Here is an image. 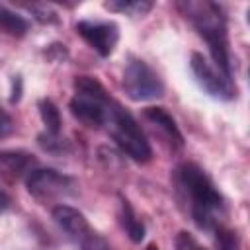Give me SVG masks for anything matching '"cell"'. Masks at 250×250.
Here are the masks:
<instances>
[{"mask_svg":"<svg viewBox=\"0 0 250 250\" xmlns=\"http://www.w3.org/2000/svg\"><path fill=\"white\" fill-rule=\"evenodd\" d=\"M174 244H176V250H205V248H203L189 232H186V230H180V232L176 234Z\"/></svg>","mask_w":250,"mask_h":250,"instance_id":"obj_17","label":"cell"},{"mask_svg":"<svg viewBox=\"0 0 250 250\" xmlns=\"http://www.w3.org/2000/svg\"><path fill=\"white\" fill-rule=\"evenodd\" d=\"M53 221L66 234V238H70L76 244H82L94 232L90 223L86 221V217L78 209H74L70 205H64V203L53 207Z\"/></svg>","mask_w":250,"mask_h":250,"instance_id":"obj_9","label":"cell"},{"mask_svg":"<svg viewBox=\"0 0 250 250\" xmlns=\"http://www.w3.org/2000/svg\"><path fill=\"white\" fill-rule=\"evenodd\" d=\"M45 55H47L51 61H57V62H62V61L68 59V51H66V47L61 45V43H53V45H49L47 51H45Z\"/></svg>","mask_w":250,"mask_h":250,"instance_id":"obj_20","label":"cell"},{"mask_svg":"<svg viewBox=\"0 0 250 250\" xmlns=\"http://www.w3.org/2000/svg\"><path fill=\"white\" fill-rule=\"evenodd\" d=\"M104 6L111 12H121L131 18H143L152 10V2L148 0H109Z\"/></svg>","mask_w":250,"mask_h":250,"instance_id":"obj_14","label":"cell"},{"mask_svg":"<svg viewBox=\"0 0 250 250\" xmlns=\"http://www.w3.org/2000/svg\"><path fill=\"white\" fill-rule=\"evenodd\" d=\"M123 90L133 102H150L164 96V84L156 70L143 59L131 57L123 70Z\"/></svg>","mask_w":250,"mask_h":250,"instance_id":"obj_5","label":"cell"},{"mask_svg":"<svg viewBox=\"0 0 250 250\" xmlns=\"http://www.w3.org/2000/svg\"><path fill=\"white\" fill-rule=\"evenodd\" d=\"M109 100L111 96L105 92V88L98 78L94 76L74 78V96L70 100V111L86 127H92V129L102 127Z\"/></svg>","mask_w":250,"mask_h":250,"instance_id":"obj_4","label":"cell"},{"mask_svg":"<svg viewBox=\"0 0 250 250\" xmlns=\"http://www.w3.org/2000/svg\"><path fill=\"white\" fill-rule=\"evenodd\" d=\"M213 232H215L217 250H240V238H238L236 230H232L225 225H219L213 229Z\"/></svg>","mask_w":250,"mask_h":250,"instance_id":"obj_16","label":"cell"},{"mask_svg":"<svg viewBox=\"0 0 250 250\" xmlns=\"http://www.w3.org/2000/svg\"><path fill=\"white\" fill-rule=\"evenodd\" d=\"M189 68L197 80V84L213 98L217 100H232L236 94L232 80H229L217 66H213L201 53L193 51L191 53V61H189Z\"/></svg>","mask_w":250,"mask_h":250,"instance_id":"obj_7","label":"cell"},{"mask_svg":"<svg viewBox=\"0 0 250 250\" xmlns=\"http://www.w3.org/2000/svg\"><path fill=\"white\" fill-rule=\"evenodd\" d=\"M143 117L152 125L156 127L164 137L166 141L176 146V148H182L184 146V135L176 123V119L164 109V107H158V105H150V107H145L143 109Z\"/></svg>","mask_w":250,"mask_h":250,"instance_id":"obj_11","label":"cell"},{"mask_svg":"<svg viewBox=\"0 0 250 250\" xmlns=\"http://www.w3.org/2000/svg\"><path fill=\"white\" fill-rule=\"evenodd\" d=\"M76 33L100 55L109 57L119 41V27L115 21H98V20H80L76 23Z\"/></svg>","mask_w":250,"mask_h":250,"instance_id":"obj_8","label":"cell"},{"mask_svg":"<svg viewBox=\"0 0 250 250\" xmlns=\"http://www.w3.org/2000/svg\"><path fill=\"white\" fill-rule=\"evenodd\" d=\"M12 207V197L0 188V213H4V211H8Z\"/></svg>","mask_w":250,"mask_h":250,"instance_id":"obj_22","label":"cell"},{"mask_svg":"<svg viewBox=\"0 0 250 250\" xmlns=\"http://www.w3.org/2000/svg\"><path fill=\"white\" fill-rule=\"evenodd\" d=\"M146 250H158V246H156V244H148Z\"/></svg>","mask_w":250,"mask_h":250,"instance_id":"obj_23","label":"cell"},{"mask_svg":"<svg viewBox=\"0 0 250 250\" xmlns=\"http://www.w3.org/2000/svg\"><path fill=\"white\" fill-rule=\"evenodd\" d=\"M178 10L193 23L197 33L207 41L215 66L232 80V61L229 49L227 18L219 4L209 0H182L176 4Z\"/></svg>","mask_w":250,"mask_h":250,"instance_id":"obj_2","label":"cell"},{"mask_svg":"<svg viewBox=\"0 0 250 250\" xmlns=\"http://www.w3.org/2000/svg\"><path fill=\"white\" fill-rule=\"evenodd\" d=\"M37 168V160L27 150H0V178L16 182Z\"/></svg>","mask_w":250,"mask_h":250,"instance_id":"obj_10","label":"cell"},{"mask_svg":"<svg viewBox=\"0 0 250 250\" xmlns=\"http://www.w3.org/2000/svg\"><path fill=\"white\" fill-rule=\"evenodd\" d=\"M14 123H12V117L0 107V137H6L10 131H12Z\"/></svg>","mask_w":250,"mask_h":250,"instance_id":"obj_21","label":"cell"},{"mask_svg":"<svg viewBox=\"0 0 250 250\" xmlns=\"http://www.w3.org/2000/svg\"><path fill=\"white\" fill-rule=\"evenodd\" d=\"M172 182L180 203L188 209L191 221L205 230L223 225L227 215L225 197L215 188L213 180L195 162H182L172 172Z\"/></svg>","mask_w":250,"mask_h":250,"instance_id":"obj_1","label":"cell"},{"mask_svg":"<svg viewBox=\"0 0 250 250\" xmlns=\"http://www.w3.org/2000/svg\"><path fill=\"white\" fill-rule=\"evenodd\" d=\"M39 115H41V121H43V125H45V133H49V135H53V137H59V133H61V111H59V107L55 105V102L53 100H49V98H43L41 102H39Z\"/></svg>","mask_w":250,"mask_h":250,"instance_id":"obj_15","label":"cell"},{"mask_svg":"<svg viewBox=\"0 0 250 250\" xmlns=\"http://www.w3.org/2000/svg\"><path fill=\"white\" fill-rule=\"evenodd\" d=\"M102 127L109 133V137L115 141V145L135 162H148L152 156L150 145L141 129V125L137 123V119L117 102V100H109L107 107H105V115H104V123Z\"/></svg>","mask_w":250,"mask_h":250,"instance_id":"obj_3","label":"cell"},{"mask_svg":"<svg viewBox=\"0 0 250 250\" xmlns=\"http://www.w3.org/2000/svg\"><path fill=\"white\" fill-rule=\"evenodd\" d=\"M80 248H82V250H113L111 244H109L104 236H100L98 232H92V234L80 244Z\"/></svg>","mask_w":250,"mask_h":250,"instance_id":"obj_18","label":"cell"},{"mask_svg":"<svg viewBox=\"0 0 250 250\" xmlns=\"http://www.w3.org/2000/svg\"><path fill=\"white\" fill-rule=\"evenodd\" d=\"M29 29V23L23 16L10 10L8 6L0 4V31L12 37H23Z\"/></svg>","mask_w":250,"mask_h":250,"instance_id":"obj_13","label":"cell"},{"mask_svg":"<svg viewBox=\"0 0 250 250\" xmlns=\"http://www.w3.org/2000/svg\"><path fill=\"white\" fill-rule=\"evenodd\" d=\"M27 191L41 203H53L61 197L72 195L76 189V182L53 168H33L25 176Z\"/></svg>","mask_w":250,"mask_h":250,"instance_id":"obj_6","label":"cell"},{"mask_svg":"<svg viewBox=\"0 0 250 250\" xmlns=\"http://www.w3.org/2000/svg\"><path fill=\"white\" fill-rule=\"evenodd\" d=\"M29 10H33L35 20H37V21H41V23H55V21H57V14H55V12H51L45 4H43V6H39V4L29 6Z\"/></svg>","mask_w":250,"mask_h":250,"instance_id":"obj_19","label":"cell"},{"mask_svg":"<svg viewBox=\"0 0 250 250\" xmlns=\"http://www.w3.org/2000/svg\"><path fill=\"white\" fill-rule=\"evenodd\" d=\"M119 223L123 227V230L127 232V236L133 242H141L145 238V225L143 221L135 215L131 203L125 197H119Z\"/></svg>","mask_w":250,"mask_h":250,"instance_id":"obj_12","label":"cell"}]
</instances>
